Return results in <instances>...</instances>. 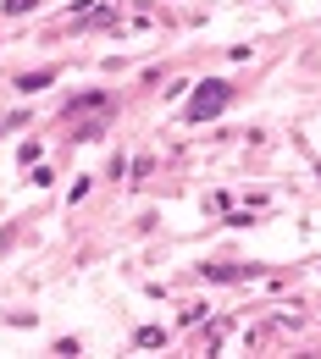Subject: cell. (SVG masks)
Returning a JSON list of instances; mask_svg holds the SVG:
<instances>
[{"instance_id":"3957f363","label":"cell","mask_w":321,"mask_h":359,"mask_svg":"<svg viewBox=\"0 0 321 359\" xmlns=\"http://www.w3.org/2000/svg\"><path fill=\"white\" fill-rule=\"evenodd\" d=\"M205 276H211V282H238L244 266H205Z\"/></svg>"},{"instance_id":"7a4b0ae2","label":"cell","mask_w":321,"mask_h":359,"mask_svg":"<svg viewBox=\"0 0 321 359\" xmlns=\"http://www.w3.org/2000/svg\"><path fill=\"white\" fill-rule=\"evenodd\" d=\"M50 83H55V72H28V78H17L22 94H39V89H50Z\"/></svg>"},{"instance_id":"277c9868","label":"cell","mask_w":321,"mask_h":359,"mask_svg":"<svg viewBox=\"0 0 321 359\" xmlns=\"http://www.w3.org/2000/svg\"><path fill=\"white\" fill-rule=\"evenodd\" d=\"M89 105H105V94H78V100L67 105V116H78V111H89Z\"/></svg>"},{"instance_id":"5b68a950","label":"cell","mask_w":321,"mask_h":359,"mask_svg":"<svg viewBox=\"0 0 321 359\" xmlns=\"http://www.w3.org/2000/svg\"><path fill=\"white\" fill-rule=\"evenodd\" d=\"M161 343H166V332H155V326H144V332H138V348H161Z\"/></svg>"},{"instance_id":"6da1fadb","label":"cell","mask_w":321,"mask_h":359,"mask_svg":"<svg viewBox=\"0 0 321 359\" xmlns=\"http://www.w3.org/2000/svg\"><path fill=\"white\" fill-rule=\"evenodd\" d=\"M228 105H232V83H222V78H205L199 89L188 94L183 122H211V116H222Z\"/></svg>"},{"instance_id":"8992f818","label":"cell","mask_w":321,"mask_h":359,"mask_svg":"<svg viewBox=\"0 0 321 359\" xmlns=\"http://www.w3.org/2000/svg\"><path fill=\"white\" fill-rule=\"evenodd\" d=\"M34 6H39V0H6V17H28Z\"/></svg>"}]
</instances>
